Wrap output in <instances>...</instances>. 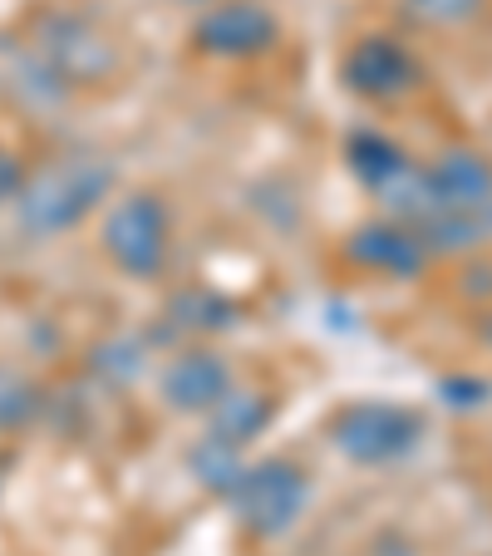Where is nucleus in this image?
Listing matches in <instances>:
<instances>
[{
    "label": "nucleus",
    "instance_id": "1",
    "mask_svg": "<svg viewBox=\"0 0 492 556\" xmlns=\"http://www.w3.org/2000/svg\"><path fill=\"white\" fill-rule=\"evenodd\" d=\"M114 163L109 157H60L50 168H40L35 178H25L21 188V227L30 237H60L74 231L85 217H94L99 202L114 192Z\"/></svg>",
    "mask_w": 492,
    "mask_h": 556
},
{
    "label": "nucleus",
    "instance_id": "2",
    "mask_svg": "<svg viewBox=\"0 0 492 556\" xmlns=\"http://www.w3.org/2000/svg\"><path fill=\"white\" fill-rule=\"evenodd\" d=\"M99 247L104 256L118 266L124 276L134 281H153L163 276L173 252V217H168V202L157 192H128L109 207L104 227H99Z\"/></svg>",
    "mask_w": 492,
    "mask_h": 556
},
{
    "label": "nucleus",
    "instance_id": "3",
    "mask_svg": "<svg viewBox=\"0 0 492 556\" xmlns=\"http://www.w3.org/2000/svg\"><path fill=\"white\" fill-rule=\"evenodd\" d=\"M305 503H311V478L301 463L291 458H262L241 468V483L231 488V507H237L241 527L256 536H281L301 522Z\"/></svg>",
    "mask_w": 492,
    "mask_h": 556
},
{
    "label": "nucleus",
    "instance_id": "4",
    "mask_svg": "<svg viewBox=\"0 0 492 556\" xmlns=\"http://www.w3.org/2000/svg\"><path fill=\"white\" fill-rule=\"evenodd\" d=\"M424 439V419L404 404H345V409L330 419V443L345 453L359 468H384V463H399L419 448Z\"/></svg>",
    "mask_w": 492,
    "mask_h": 556
},
{
    "label": "nucleus",
    "instance_id": "5",
    "mask_svg": "<svg viewBox=\"0 0 492 556\" xmlns=\"http://www.w3.org/2000/svg\"><path fill=\"white\" fill-rule=\"evenodd\" d=\"M340 79L369 104H399L424 85V64L399 35H359L340 60Z\"/></svg>",
    "mask_w": 492,
    "mask_h": 556
},
{
    "label": "nucleus",
    "instance_id": "6",
    "mask_svg": "<svg viewBox=\"0 0 492 556\" xmlns=\"http://www.w3.org/2000/svg\"><path fill=\"white\" fill-rule=\"evenodd\" d=\"M281 21L266 0H207L192 25V45L207 60H256L276 50Z\"/></svg>",
    "mask_w": 492,
    "mask_h": 556
},
{
    "label": "nucleus",
    "instance_id": "7",
    "mask_svg": "<svg viewBox=\"0 0 492 556\" xmlns=\"http://www.w3.org/2000/svg\"><path fill=\"white\" fill-rule=\"evenodd\" d=\"M35 45H40V60L50 64L54 79H70V85L109 79L114 64H118L114 45H109L89 21H79V15H60V11L45 15Z\"/></svg>",
    "mask_w": 492,
    "mask_h": 556
},
{
    "label": "nucleus",
    "instance_id": "8",
    "mask_svg": "<svg viewBox=\"0 0 492 556\" xmlns=\"http://www.w3.org/2000/svg\"><path fill=\"white\" fill-rule=\"evenodd\" d=\"M345 256L355 266H365V271L414 281V276H424L433 252L424 247L419 231L404 227V222H365V227H355L345 237Z\"/></svg>",
    "mask_w": 492,
    "mask_h": 556
},
{
    "label": "nucleus",
    "instance_id": "9",
    "mask_svg": "<svg viewBox=\"0 0 492 556\" xmlns=\"http://www.w3.org/2000/svg\"><path fill=\"white\" fill-rule=\"evenodd\" d=\"M433 217L439 212H488L492 207V163L472 148H449L424 168Z\"/></svg>",
    "mask_w": 492,
    "mask_h": 556
},
{
    "label": "nucleus",
    "instance_id": "10",
    "mask_svg": "<svg viewBox=\"0 0 492 556\" xmlns=\"http://www.w3.org/2000/svg\"><path fill=\"white\" fill-rule=\"evenodd\" d=\"M231 389V365L217 350H182L163 369V400L178 414H212Z\"/></svg>",
    "mask_w": 492,
    "mask_h": 556
},
{
    "label": "nucleus",
    "instance_id": "11",
    "mask_svg": "<svg viewBox=\"0 0 492 556\" xmlns=\"http://www.w3.org/2000/svg\"><path fill=\"white\" fill-rule=\"evenodd\" d=\"M345 163L375 198H384V192L414 168V157H408L389 134H375V128H359V134L345 138Z\"/></svg>",
    "mask_w": 492,
    "mask_h": 556
},
{
    "label": "nucleus",
    "instance_id": "12",
    "mask_svg": "<svg viewBox=\"0 0 492 556\" xmlns=\"http://www.w3.org/2000/svg\"><path fill=\"white\" fill-rule=\"evenodd\" d=\"M272 414H276V400L272 394H256V389H237L231 384L227 389V400L212 409V429H207V439H217V443H231V448H241V443H252L256 433L272 424Z\"/></svg>",
    "mask_w": 492,
    "mask_h": 556
},
{
    "label": "nucleus",
    "instance_id": "13",
    "mask_svg": "<svg viewBox=\"0 0 492 556\" xmlns=\"http://www.w3.org/2000/svg\"><path fill=\"white\" fill-rule=\"evenodd\" d=\"M492 0H399V15H404L414 30H463L472 25Z\"/></svg>",
    "mask_w": 492,
    "mask_h": 556
},
{
    "label": "nucleus",
    "instance_id": "14",
    "mask_svg": "<svg viewBox=\"0 0 492 556\" xmlns=\"http://www.w3.org/2000/svg\"><path fill=\"white\" fill-rule=\"evenodd\" d=\"M241 468H247V463L237 458L231 443L202 439L198 448H192V472H198V483L212 488V493H222V497H231V488L241 483Z\"/></svg>",
    "mask_w": 492,
    "mask_h": 556
},
{
    "label": "nucleus",
    "instance_id": "15",
    "mask_svg": "<svg viewBox=\"0 0 492 556\" xmlns=\"http://www.w3.org/2000/svg\"><path fill=\"white\" fill-rule=\"evenodd\" d=\"M168 311H173V326H178V330H198V336L231 326V305L222 301L217 291H182Z\"/></svg>",
    "mask_w": 492,
    "mask_h": 556
},
{
    "label": "nucleus",
    "instance_id": "16",
    "mask_svg": "<svg viewBox=\"0 0 492 556\" xmlns=\"http://www.w3.org/2000/svg\"><path fill=\"white\" fill-rule=\"evenodd\" d=\"M35 409H40V394H35L30 379L15 375V369H0V429H21V424H30Z\"/></svg>",
    "mask_w": 492,
    "mask_h": 556
},
{
    "label": "nucleus",
    "instance_id": "17",
    "mask_svg": "<svg viewBox=\"0 0 492 556\" xmlns=\"http://www.w3.org/2000/svg\"><path fill=\"white\" fill-rule=\"evenodd\" d=\"M25 178H30V173H25V163H21V157H15L11 148H0V207H5V202H15V198H21Z\"/></svg>",
    "mask_w": 492,
    "mask_h": 556
},
{
    "label": "nucleus",
    "instance_id": "18",
    "mask_svg": "<svg viewBox=\"0 0 492 556\" xmlns=\"http://www.w3.org/2000/svg\"><path fill=\"white\" fill-rule=\"evenodd\" d=\"M443 400L472 409V404H488L492 400V384H488V379H449V384H443Z\"/></svg>",
    "mask_w": 492,
    "mask_h": 556
},
{
    "label": "nucleus",
    "instance_id": "19",
    "mask_svg": "<svg viewBox=\"0 0 492 556\" xmlns=\"http://www.w3.org/2000/svg\"><path fill=\"white\" fill-rule=\"evenodd\" d=\"M182 5H207V0H182Z\"/></svg>",
    "mask_w": 492,
    "mask_h": 556
}]
</instances>
